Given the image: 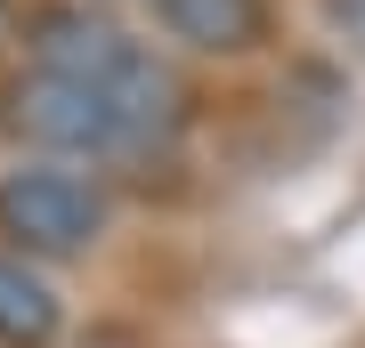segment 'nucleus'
Masks as SVG:
<instances>
[{"label": "nucleus", "instance_id": "nucleus-5", "mask_svg": "<svg viewBox=\"0 0 365 348\" xmlns=\"http://www.w3.org/2000/svg\"><path fill=\"white\" fill-rule=\"evenodd\" d=\"M57 324H66V308H57V292L41 284V268L0 251V348H49Z\"/></svg>", "mask_w": 365, "mask_h": 348}, {"label": "nucleus", "instance_id": "nucleus-4", "mask_svg": "<svg viewBox=\"0 0 365 348\" xmlns=\"http://www.w3.org/2000/svg\"><path fill=\"white\" fill-rule=\"evenodd\" d=\"M155 25L195 57H252L268 41V0H155Z\"/></svg>", "mask_w": 365, "mask_h": 348}, {"label": "nucleus", "instance_id": "nucleus-3", "mask_svg": "<svg viewBox=\"0 0 365 348\" xmlns=\"http://www.w3.org/2000/svg\"><path fill=\"white\" fill-rule=\"evenodd\" d=\"M9 122L25 130L41 154L57 162H106V154H130L138 130L106 90L90 81H66V73H25V90L9 97Z\"/></svg>", "mask_w": 365, "mask_h": 348}, {"label": "nucleus", "instance_id": "nucleus-1", "mask_svg": "<svg viewBox=\"0 0 365 348\" xmlns=\"http://www.w3.org/2000/svg\"><path fill=\"white\" fill-rule=\"evenodd\" d=\"M33 73H66V81L106 90L122 114H130L138 146L155 138V130H170V114H179V81L98 9H49L41 16L33 25Z\"/></svg>", "mask_w": 365, "mask_h": 348}, {"label": "nucleus", "instance_id": "nucleus-2", "mask_svg": "<svg viewBox=\"0 0 365 348\" xmlns=\"http://www.w3.org/2000/svg\"><path fill=\"white\" fill-rule=\"evenodd\" d=\"M0 235L25 259H81L106 235V194L81 170H57V162L9 170L0 179Z\"/></svg>", "mask_w": 365, "mask_h": 348}]
</instances>
